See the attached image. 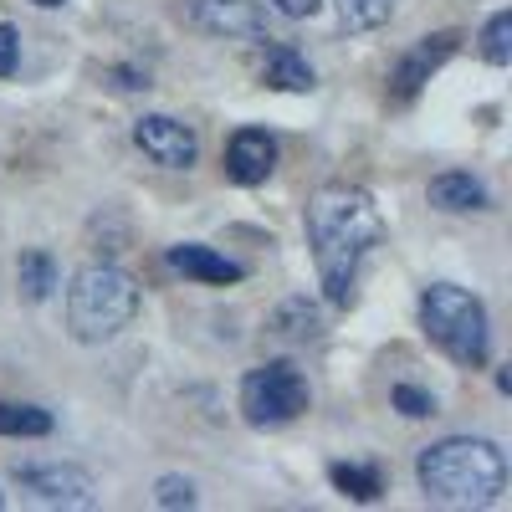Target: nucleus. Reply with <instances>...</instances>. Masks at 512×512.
<instances>
[{
    "label": "nucleus",
    "instance_id": "f257e3e1",
    "mask_svg": "<svg viewBox=\"0 0 512 512\" xmlns=\"http://www.w3.org/2000/svg\"><path fill=\"white\" fill-rule=\"evenodd\" d=\"M303 231H308V246H313V267H318L323 297L333 308H349L354 287H359V267L379 246V231H384L374 195L359 190V185L313 190V200L303 210Z\"/></svg>",
    "mask_w": 512,
    "mask_h": 512
},
{
    "label": "nucleus",
    "instance_id": "f03ea898",
    "mask_svg": "<svg viewBox=\"0 0 512 512\" xmlns=\"http://www.w3.org/2000/svg\"><path fill=\"white\" fill-rule=\"evenodd\" d=\"M415 477L441 507H487L507 492V456L487 436H446L420 451Z\"/></svg>",
    "mask_w": 512,
    "mask_h": 512
},
{
    "label": "nucleus",
    "instance_id": "7ed1b4c3",
    "mask_svg": "<svg viewBox=\"0 0 512 512\" xmlns=\"http://www.w3.org/2000/svg\"><path fill=\"white\" fill-rule=\"evenodd\" d=\"M420 328L461 369H482L492 354V323L482 297H472L456 282H431L420 292Z\"/></svg>",
    "mask_w": 512,
    "mask_h": 512
},
{
    "label": "nucleus",
    "instance_id": "20e7f679",
    "mask_svg": "<svg viewBox=\"0 0 512 512\" xmlns=\"http://www.w3.org/2000/svg\"><path fill=\"white\" fill-rule=\"evenodd\" d=\"M139 318V282L123 267H82L67 287V328L77 344H108Z\"/></svg>",
    "mask_w": 512,
    "mask_h": 512
},
{
    "label": "nucleus",
    "instance_id": "39448f33",
    "mask_svg": "<svg viewBox=\"0 0 512 512\" xmlns=\"http://www.w3.org/2000/svg\"><path fill=\"white\" fill-rule=\"evenodd\" d=\"M303 410H308V379L292 359H267L241 379V415L256 431L292 425Z\"/></svg>",
    "mask_w": 512,
    "mask_h": 512
},
{
    "label": "nucleus",
    "instance_id": "423d86ee",
    "mask_svg": "<svg viewBox=\"0 0 512 512\" xmlns=\"http://www.w3.org/2000/svg\"><path fill=\"white\" fill-rule=\"evenodd\" d=\"M185 21L226 41H267L272 31V11L262 0H185Z\"/></svg>",
    "mask_w": 512,
    "mask_h": 512
},
{
    "label": "nucleus",
    "instance_id": "0eeeda50",
    "mask_svg": "<svg viewBox=\"0 0 512 512\" xmlns=\"http://www.w3.org/2000/svg\"><path fill=\"white\" fill-rule=\"evenodd\" d=\"M134 144L144 149V159H154L159 169H190L200 159V139L195 128L169 118V113H144L134 123Z\"/></svg>",
    "mask_w": 512,
    "mask_h": 512
},
{
    "label": "nucleus",
    "instance_id": "6e6552de",
    "mask_svg": "<svg viewBox=\"0 0 512 512\" xmlns=\"http://www.w3.org/2000/svg\"><path fill=\"white\" fill-rule=\"evenodd\" d=\"M16 482L47 507H93V477L77 472V466H16Z\"/></svg>",
    "mask_w": 512,
    "mask_h": 512
},
{
    "label": "nucleus",
    "instance_id": "1a4fd4ad",
    "mask_svg": "<svg viewBox=\"0 0 512 512\" xmlns=\"http://www.w3.org/2000/svg\"><path fill=\"white\" fill-rule=\"evenodd\" d=\"M456 41H461L456 31H436V36H425L415 52H405V57H400V67L390 72V98H395V103H410V98L425 88V82H431V77L451 62Z\"/></svg>",
    "mask_w": 512,
    "mask_h": 512
},
{
    "label": "nucleus",
    "instance_id": "9d476101",
    "mask_svg": "<svg viewBox=\"0 0 512 512\" xmlns=\"http://www.w3.org/2000/svg\"><path fill=\"white\" fill-rule=\"evenodd\" d=\"M164 262H169V272H180V277H190V282H205V287H231V282L246 277L241 262H231V256L210 251V246H195V241L169 246V251H164Z\"/></svg>",
    "mask_w": 512,
    "mask_h": 512
},
{
    "label": "nucleus",
    "instance_id": "9b49d317",
    "mask_svg": "<svg viewBox=\"0 0 512 512\" xmlns=\"http://www.w3.org/2000/svg\"><path fill=\"white\" fill-rule=\"evenodd\" d=\"M272 169H277V144L262 134V128H241V134H231V144H226V175L236 185H262Z\"/></svg>",
    "mask_w": 512,
    "mask_h": 512
},
{
    "label": "nucleus",
    "instance_id": "f8f14e48",
    "mask_svg": "<svg viewBox=\"0 0 512 512\" xmlns=\"http://www.w3.org/2000/svg\"><path fill=\"white\" fill-rule=\"evenodd\" d=\"M425 200H431L436 210H446V216H466V210H487V185L451 169V175H436V180H431Z\"/></svg>",
    "mask_w": 512,
    "mask_h": 512
},
{
    "label": "nucleus",
    "instance_id": "ddd939ff",
    "mask_svg": "<svg viewBox=\"0 0 512 512\" xmlns=\"http://www.w3.org/2000/svg\"><path fill=\"white\" fill-rule=\"evenodd\" d=\"M262 82H267V88H277V93H308L313 88V67L297 57L292 47H267Z\"/></svg>",
    "mask_w": 512,
    "mask_h": 512
},
{
    "label": "nucleus",
    "instance_id": "4468645a",
    "mask_svg": "<svg viewBox=\"0 0 512 512\" xmlns=\"http://www.w3.org/2000/svg\"><path fill=\"white\" fill-rule=\"evenodd\" d=\"M16 282H21V297L26 303H47L52 287H57V262L47 251H26L16 262Z\"/></svg>",
    "mask_w": 512,
    "mask_h": 512
},
{
    "label": "nucleus",
    "instance_id": "2eb2a0df",
    "mask_svg": "<svg viewBox=\"0 0 512 512\" xmlns=\"http://www.w3.org/2000/svg\"><path fill=\"white\" fill-rule=\"evenodd\" d=\"M0 436H21V441L52 436V415L41 410V405H16V400H0Z\"/></svg>",
    "mask_w": 512,
    "mask_h": 512
},
{
    "label": "nucleus",
    "instance_id": "dca6fc26",
    "mask_svg": "<svg viewBox=\"0 0 512 512\" xmlns=\"http://www.w3.org/2000/svg\"><path fill=\"white\" fill-rule=\"evenodd\" d=\"M328 482L344 492V497H354V502H374L384 487H379V472L374 466H359V461H333L328 466Z\"/></svg>",
    "mask_w": 512,
    "mask_h": 512
},
{
    "label": "nucleus",
    "instance_id": "f3484780",
    "mask_svg": "<svg viewBox=\"0 0 512 512\" xmlns=\"http://www.w3.org/2000/svg\"><path fill=\"white\" fill-rule=\"evenodd\" d=\"M338 6V21H344L349 31H379L384 21H390L395 0H333Z\"/></svg>",
    "mask_w": 512,
    "mask_h": 512
},
{
    "label": "nucleus",
    "instance_id": "a211bd4d",
    "mask_svg": "<svg viewBox=\"0 0 512 512\" xmlns=\"http://www.w3.org/2000/svg\"><path fill=\"white\" fill-rule=\"evenodd\" d=\"M482 57L492 67H507L512 62V11H497L487 26H482Z\"/></svg>",
    "mask_w": 512,
    "mask_h": 512
},
{
    "label": "nucleus",
    "instance_id": "6ab92c4d",
    "mask_svg": "<svg viewBox=\"0 0 512 512\" xmlns=\"http://www.w3.org/2000/svg\"><path fill=\"white\" fill-rule=\"evenodd\" d=\"M272 333H282V338H318V313L308 308V297H297V303L277 308Z\"/></svg>",
    "mask_w": 512,
    "mask_h": 512
},
{
    "label": "nucleus",
    "instance_id": "aec40b11",
    "mask_svg": "<svg viewBox=\"0 0 512 512\" xmlns=\"http://www.w3.org/2000/svg\"><path fill=\"white\" fill-rule=\"evenodd\" d=\"M395 410L405 415V420H431L436 415V395L431 390H415V384H395Z\"/></svg>",
    "mask_w": 512,
    "mask_h": 512
},
{
    "label": "nucleus",
    "instance_id": "412c9836",
    "mask_svg": "<svg viewBox=\"0 0 512 512\" xmlns=\"http://www.w3.org/2000/svg\"><path fill=\"white\" fill-rule=\"evenodd\" d=\"M154 502H159V507H195V487H190L185 477H164L159 492H154Z\"/></svg>",
    "mask_w": 512,
    "mask_h": 512
},
{
    "label": "nucleus",
    "instance_id": "4be33fe9",
    "mask_svg": "<svg viewBox=\"0 0 512 512\" xmlns=\"http://www.w3.org/2000/svg\"><path fill=\"white\" fill-rule=\"evenodd\" d=\"M262 6L272 16H287V21H308V16H318L323 0H262Z\"/></svg>",
    "mask_w": 512,
    "mask_h": 512
},
{
    "label": "nucleus",
    "instance_id": "5701e85b",
    "mask_svg": "<svg viewBox=\"0 0 512 512\" xmlns=\"http://www.w3.org/2000/svg\"><path fill=\"white\" fill-rule=\"evenodd\" d=\"M16 62H21V36H16V26L0 21V77H11Z\"/></svg>",
    "mask_w": 512,
    "mask_h": 512
},
{
    "label": "nucleus",
    "instance_id": "b1692460",
    "mask_svg": "<svg viewBox=\"0 0 512 512\" xmlns=\"http://www.w3.org/2000/svg\"><path fill=\"white\" fill-rule=\"evenodd\" d=\"M31 6H47V11H57V6H67V0H31Z\"/></svg>",
    "mask_w": 512,
    "mask_h": 512
}]
</instances>
